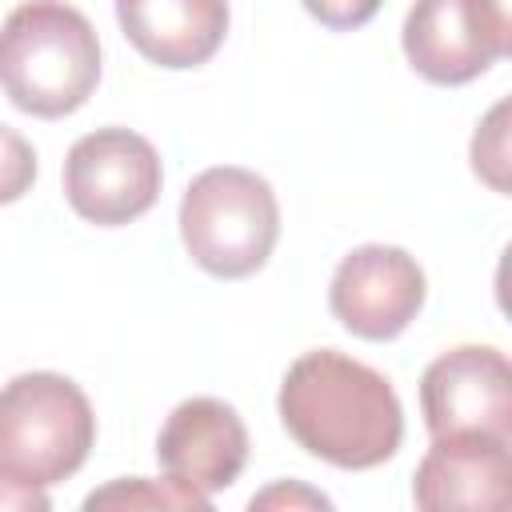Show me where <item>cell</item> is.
<instances>
[{"mask_svg":"<svg viewBox=\"0 0 512 512\" xmlns=\"http://www.w3.org/2000/svg\"><path fill=\"white\" fill-rule=\"evenodd\" d=\"M280 504L328 508V496H320V492H308V488H300V484H276V488H268V492L252 496V512H256V508H280Z\"/></svg>","mask_w":512,"mask_h":512,"instance_id":"obj_17","label":"cell"},{"mask_svg":"<svg viewBox=\"0 0 512 512\" xmlns=\"http://www.w3.org/2000/svg\"><path fill=\"white\" fill-rule=\"evenodd\" d=\"M92 440V404L68 376L24 372L0 388V472L52 488L88 460Z\"/></svg>","mask_w":512,"mask_h":512,"instance_id":"obj_4","label":"cell"},{"mask_svg":"<svg viewBox=\"0 0 512 512\" xmlns=\"http://www.w3.org/2000/svg\"><path fill=\"white\" fill-rule=\"evenodd\" d=\"M504 120H508V104L500 100L488 112V120L480 124V132L472 136V168L496 192H508V128H504Z\"/></svg>","mask_w":512,"mask_h":512,"instance_id":"obj_13","label":"cell"},{"mask_svg":"<svg viewBox=\"0 0 512 512\" xmlns=\"http://www.w3.org/2000/svg\"><path fill=\"white\" fill-rule=\"evenodd\" d=\"M512 496V440L456 432L432 436L424 452L412 500L420 508H504Z\"/></svg>","mask_w":512,"mask_h":512,"instance_id":"obj_10","label":"cell"},{"mask_svg":"<svg viewBox=\"0 0 512 512\" xmlns=\"http://www.w3.org/2000/svg\"><path fill=\"white\" fill-rule=\"evenodd\" d=\"M328 304L352 336L396 340L424 308V272L404 248L360 244L336 264Z\"/></svg>","mask_w":512,"mask_h":512,"instance_id":"obj_8","label":"cell"},{"mask_svg":"<svg viewBox=\"0 0 512 512\" xmlns=\"http://www.w3.org/2000/svg\"><path fill=\"white\" fill-rule=\"evenodd\" d=\"M420 408L432 436L480 432L512 440V368L500 348L460 344L420 376Z\"/></svg>","mask_w":512,"mask_h":512,"instance_id":"obj_7","label":"cell"},{"mask_svg":"<svg viewBox=\"0 0 512 512\" xmlns=\"http://www.w3.org/2000/svg\"><path fill=\"white\" fill-rule=\"evenodd\" d=\"M132 48L160 68H196L228 32V0H116Z\"/></svg>","mask_w":512,"mask_h":512,"instance_id":"obj_11","label":"cell"},{"mask_svg":"<svg viewBox=\"0 0 512 512\" xmlns=\"http://www.w3.org/2000/svg\"><path fill=\"white\" fill-rule=\"evenodd\" d=\"M32 180H36V152H32V144L16 128L0 124V204L20 200L32 188Z\"/></svg>","mask_w":512,"mask_h":512,"instance_id":"obj_14","label":"cell"},{"mask_svg":"<svg viewBox=\"0 0 512 512\" xmlns=\"http://www.w3.org/2000/svg\"><path fill=\"white\" fill-rule=\"evenodd\" d=\"M380 4L384 0H304L308 16H316L332 32H352V28L368 24L380 12Z\"/></svg>","mask_w":512,"mask_h":512,"instance_id":"obj_15","label":"cell"},{"mask_svg":"<svg viewBox=\"0 0 512 512\" xmlns=\"http://www.w3.org/2000/svg\"><path fill=\"white\" fill-rule=\"evenodd\" d=\"M156 460L168 480L200 496L224 492L248 460V428L236 408L216 396L180 400L156 436Z\"/></svg>","mask_w":512,"mask_h":512,"instance_id":"obj_9","label":"cell"},{"mask_svg":"<svg viewBox=\"0 0 512 512\" xmlns=\"http://www.w3.org/2000/svg\"><path fill=\"white\" fill-rule=\"evenodd\" d=\"M276 408L292 440L336 468H376L404 440V408L392 384L336 348L304 352L284 372Z\"/></svg>","mask_w":512,"mask_h":512,"instance_id":"obj_1","label":"cell"},{"mask_svg":"<svg viewBox=\"0 0 512 512\" xmlns=\"http://www.w3.org/2000/svg\"><path fill=\"white\" fill-rule=\"evenodd\" d=\"M100 80L92 20L64 0H24L0 24V88L28 116L76 112Z\"/></svg>","mask_w":512,"mask_h":512,"instance_id":"obj_2","label":"cell"},{"mask_svg":"<svg viewBox=\"0 0 512 512\" xmlns=\"http://www.w3.org/2000/svg\"><path fill=\"white\" fill-rule=\"evenodd\" d=\"M160 156L132 128H96L68 148L64 196L88 224L120 228L144 216L160 196Z\"/></svg>","mask_w":512,"mask_h":512,"instance_id":"obj_6","label":"cell"},{"mask_svg":"<svg viewBox=\"0 0 512 512\" xmlns=\"http://www.w3.org/2000/svg\"><path fill=\"white\" fill-rule=\"evenodd\" d=\"M280 236L276 192L264 176L216 164L204 168L180 200V240L188 256L220 280H244L268 264Z\"/></svg>","mask_w":512,"mask_h":512,"instance_id":"obj_3","label":"cell"},{"mask_svg":"<svg viewBox=\"0 0 512 512\" xmlns=\"http://www.w3.org/2000/svg\"><path fill=\"white\" fill-rule=\"evenodd\" d=\"M84 508H196V512H208L212 496H200L176 480L132 476V480H112L108 488L92 492L84 500Z\"/></svg>","mask_w":512,"mask_h":512,"instance_id":"obj_12","label":"cell"},{"mask_svg":"<svg viewBox=\"0 0 512 512\" xmlns=\"http://www.w3.org/2000/svg\"><path fill=\"white\" fill-rule=\"evenodd\" d=\"M400 44L408 64L432 84H468L512 48L508 0H416Z\"/></svg>","mask_w":512,"mask_h":512,"instance_id":"obj_5","label":"cell"},{"mask_svg":"<svg viewBox=\"0 0 512 512\" xmlns=\"http://www.w3.org/2000/svg\"><path fill=\"white\" fill-rule=\"evenodd\" d=\"M0 508H16V512H44L48 508V496L44 488H32L8 472H0Z\"/></svg>","mask_w":512,"mask_h":512,"instance_id":"obj_16","label":"cell"}]
</instances>
